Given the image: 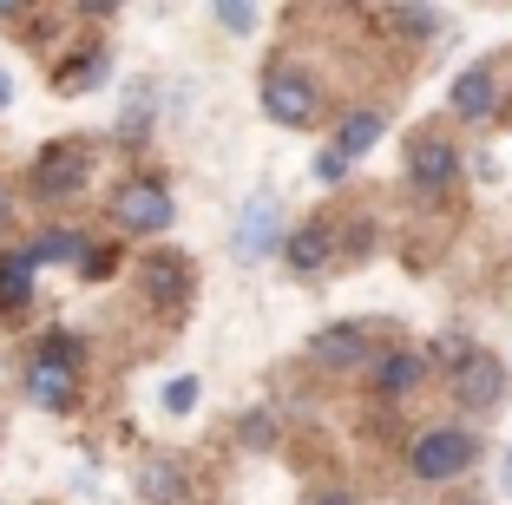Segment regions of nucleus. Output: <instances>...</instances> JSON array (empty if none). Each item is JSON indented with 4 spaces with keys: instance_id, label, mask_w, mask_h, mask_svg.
Instances as JSON below:
<instances>
[{
    "instance_id": "1",
    "label": "nucleus",
    "mask_w": 512,
    "mask_h": 505,
    "mask_svg": "<svg viewBox=\"0 0 512 505\" xmlns=\"http://www.w3.org/2000/svg\"><path fill=\"white\" fill-rule=\"evenodd\" d=\"M486 440L480 427H460V420H427L414 440H407V479L414 486H460V479L480 466Z\"/></svg>"
},
{
    "instance_id": "2",
    "label": "nucleus",
    "mask_w": 512,
    "mask_h": 505,
    "mask_svg": "<svg viewBox=\"0 0 512 505\" xmlns=\"http://www.w3.org/2000/svg\"><path fill=\"white\" fill-rule=\"evenodd\" d=\"M106 217L119 237H165L171 223H178V197H171L165 178H151V171H132V178L112 184L106 197Z\"/></svg>"
},
{
    "instance_id": "3",
    "label": "nucleus",
    "mask_w": 512,
    "mask_h": 505,
    "mask_svg": "<svg viewBox=\"0 0 512 505\" xmlns=\"http://www.w3.org/2000/svg\"><path fill=\"white\" fill-rule=\"evenodd\" d=\"M256 99H263L270 125H283V132H309V125H322V79L302 73L296 60H270V66H263V73H256Z\"/></svg>"
},
{
    "instance_id": "4",
    "label": "nucleus",
    "mask_w": 512,
    "mask_h": 505,
    "mask_svg": "<svg viewBox=\"0 0 512 505\" xmlns=\"http://www.w3.org/2000/svg\"><path fill=\"white\" fill-rule=\"evenodd\" d=\"M92 171H99V145H92V138H60V145H46L40 158H33L27 191L40 197L46 210H60L92 184Z\"/></svg>"
},
{
    "instance_id": "5",
    "label": "nucleus",
    "mask_w": 512,
    "mask_h": 505,
    "mask_svg": "<svg viewBox=\"0 0 512 505\" xmlns=\"http://www.w3.org/2000/svg\"><path fill=\"white\" fill-rule=\"evenodd\" d=\"M401 164H407V191L414 197H447L460 184V171H467V151H460V138L421 125V132H407Z\"/></svg>"
},
{
    "instance_id": "6",
    "label": "nucleus",
    "mask_w": 512,
    "mask_h": 505,
    "mask_svg": "<svg viewBox=\"0 0 512 505\" xmlns=\"http://www.w3.org/2000/svg\"><path fill=\"white\" fill-rule=\"evenodd\" d=\"M506 60L512 53H486V60H473L467 73L447 86V112L460 125H486L506 112Z\"/></svg>"
},
{
    "instance_id": "7",
    "label": "nucleus",
    "mask_w": 512,
    "mask_h": 505,
    "mask_svg": "<svg viewBox=\"0 0 512 505\" xmlns=\"http://www.w3.org/2000/svg\"><path fill=\"white\" fill-rule=\"evenodd\" d=\"M440 381H447V401L460 407V414H493V407L506 401V387H512V368L493 348H473V355L453 374H440Z\"/></svg>"
},
{
    "instance_id": "8",
    "label": "nucleus",
    "mask_w": 512,
    "mask_h": 505,
    "mask_svg": "<svg viewBox=\"0 0 512 505\" xmlns=\"http://www.w3.org/2000/svg\"><path fill=\"white\" fill-rule=\"evenodd\" d=\"M375 355L381 348H375V328L368 322H329V328L309 335V348H302V361L322 368V374H368Z\"/></svg>"
},
{
    "instance_id": "9",
    "label": "nucleus",
    "mask_w": 512,
    "mask_h": 505,
    "mask_svg": "<svg viewBox=\"0 0 512 505\" xmlns=\"http://www.w3.org/2000/svg\"><path fill=\"white\" fill-rule=\"evenodd\" d=\"M20 394L40 414H73L79 407V361H60V355H40L33 348L27 368H20Z\"/></svg>"
},
{
    "instance_id": "10",
    "label": "nucleus",
    "mask_w": 512,
    "mask_h": 505,
    "mask_svg": "<svg viewBox=\"0 0 512 505\" xmlns=\"http://www.w3.org/2000/svg\"><path fill=\"white\" fill-rule=\"evenodd\" d=\"M276 243H283V197L256 191L250 204H243L237 230H230V256L250 269V263H263V256H276Z\"/></svg>"
},
{
    "instance_id": "11",
    "label": "nucleus",
    "mask_w": 512,
    "mask_h": 505,
    "mask_svg": "<svg viewBox=\"0 0 512 505\" xmlns=\"http://www.w3.org/2000/svg\"><path fill=\"white\" fill-rule=\"evenodd\" d=\"M283 263L296 269V276H329L335 263H342V237H335V217H309L296 223L283 237Z\"/></svg>"
},
{
    "instance_id": "12",
    "label": "nucleus",
    "mask_w": 512,
    "mask_h": 505,
    "mask_svg": "<svg viewBox=\"0 0 512 505\" xmlns=\"http://www.w3.org/2000/svg\"><path fill=\"white\" fill-rule=\"evenodd\" d=\"M138 283H145V302L158 315H184L191 309V289H197L191 256H145L138 263Z\"/></svg>"
},
{
    "instance_id": "13",
    "label": "nucleus",
    "mask_w": 512,
    "mask_h": 505,
    "mask_svg": "<svg viewBox=\"0 0 512 505\" xmlns=\"http://www.w3.org/2000/svg\"><path fill=\"white\" fill-rule=\"evenodd\" d=\"M427 374H434L427 348H381L375 368H368V387H375L381 401H414L427 387Z\"/></svg>"
},
{
    "instance_id": "14",
    "label": "nucleus",
    "mask_w": 512,
    "mask_h": 505,
    "mask_svg": "<svg viewBox=\"0 0 512 505\" xmlns=\"http://www.w3.org/2000/svg\"><path fill=\"white\" fill-rule=\"evenodd\" d=\"M138 505H191V460L184 453H145V466H138Z\"/></svg>"
},
{
    "instance_id": "15",
    "label": "nucleus",
    "mask_w": 512,
    "mask_h": 505,
    "mask_svg": "<svg viewBox=\"0 0 512 505\" xmlns=\"http://www.w3.org/2000/svg\"><path fill=\"white\" fill-rule=\"evenodd\" d=\"M381 132H388V112H381V105H348L342 119H335L329 145H342L348 158H368V151L381 145Z\"/></svg>"
},
{
    "instance_id": "16",
    "label": "nucleus",
    "mask_w": 512,
    "mask_h": 505,
    "mask_svg": "<svg viewBox=\"0 0 512 505\" xmlns=\"http://www.w3.org/2000/svg\"><path fill=\"white\" fill-rule=\"evenodd\" d=\"M33 283H40V256L33 250H7L0 256V315L33 309Z\"/></svg>"
},
{
    "instance_id": "17",
    "label": "nucleus",
    "mask_w": 512,
    "mask_h": 505,
    "mask_svg": "<svg viewBox=\"0 0 512 505\" xmlns=\"http://www.w3.org/2000/svg\"><path fill=\"white\" fill-rule=\"evenodd\" d=\"M106 79H112V53H106V46H86L73 66L53 73V92H60V99H79V92H99Z\"/></svg>"
},
{
    "instance_id": "18",
    "label": "nucleus",
    "mask_w": 512,
    "mask_h": 505,
    "mask_svg": "<svg viewBox=\"0 0 512 505\" xmlns=\"http://www.w3.org/2000/svg\"><path fill=\"white\" fill-rule=\"evenodd\" d=\"M33 256H40V263H86V230H46V237H33L27 243Z\"/></svg>"
},
{
    "instance_id": "19",
    "label": "nucleus",
    "mask_w": 512,
    "mask_h": 505,
    "mask_svg": "<svg viewBox=\"0 0 512 505\" xmlns=\"http://www.w3.org/2000/svg\"><path fill=\"white\" fill-rule=\"evenodd\" d=\"M211 14H217V27L237 33V40H250V33L263 27V7H256V0H211Z\"/></svg>"
},
{
    "instance_id": "20",
    "label": "nucleus",
    "mask_w": 512,
    "mask_h": 505,
    "mask_svg": "<svg viewBox=\"0 0 512 505\" xmlns=\"http://www.w3.org/2000/svg\"><path fill=\"white\" fill-rule=\"evenodd\" d=\"M388 20H394V33H407V40H434V33H440V14L421 7V0H401Z\"/></svg>"
},
{
    "instance_id": "21",
    "label": "nucleus",
    "mask_w": 512,
    "mask_h": 505,
    "mask_svg": "<svg viewBox=\"0 0 512 505\" xmlns=\"http://www.w3.org/2000/svg\"><path fill=\"white\" fill-rule=\"evenodd\" d=\"M473 348H480V342H473V335H460V328H447V335H440V342L427 348V361H434V374H453V368H460V361L473 355Z\"/></svg>"
},
{
    "instance_id": "22",
    "label": "nucleus",
    "mask_w": 512,
    "mask_h": 505,
    "mask_svg": "<svg viewBox=\"0 0 512 505\" xmlns=\"http://www.w3.org/2000/svg\"><path fill=\"white\" fill-rule=\"evenodd\" d=\"M276 427H283V420H276L270 407H256V414H243V433H237V440L263 453V446H276Z\"/></svg>"
},
{
    "instance_id": "23",
    "label": "nucleus",
    "mask_w": 512,
    "mask_h": 505,
    "mask_svg": "<svg viewBox=\"0 0 512 505\" xmlns=\"http://www.w3.org/2000/svg\"><path fill=\"white\" fill-rule=\"evenodd\" d=\"M158 407H165V414H191L197 407V374H171L165 394H158Z\"/></svg>"
},
{
    "instance_id": "24",
    "label": "nucleus",
    "mask_w": 512,
    "mask_h": 505,
    "mask_svg": "<svg viewBox=\"0 0 512 505\" xmlns=\"http://www.w3.org/2000/svg\"><path fill=\"white\" fill-rule=\"evenodd\" d=\"M348 171H355V158H348L342 145H322L316 151V184H342Z\"/></svg>"
},
{
    "instance_id": "25",
    "label": "nucleus",
    "mask_w": 512,
    "mask_h": 505,
    "mask_svg": "<svg viewBox=\"0 0 512 505\" xmlns=\"http://www.w3.org/2000/svg\"><path fill=\"white\" fill-rule=\"evenodd\" d=\"M302 505H362V499H355L348 486H335V479H322V486H309V499H302Z\"/></svg>"
},
{
    "instance_id": "26",
    "label": "nucleus",
    "mask_w": 512,
    "mask_h": 505,
    "mask_svg": "<svg viewBox=\"0 0 512 505\" xmlns=\"http://www.w3.org/2000/svg\"><path fill=\"white\" fill-rule=\"evenodd\" d=\"M119 7H125V0H79V14H86V20H112Z\"/></svg>"
},
{
    "instance_id": "27",
    "label": "nucleus",
    "mask_w": 512,
    "mask_h": 505,
    "mask_svg": "<svg viewBox=\"0 0 512 505\" xmlns=\"http://www.w3.org/2000/svg\"><path fill=\"white\" fill-rule=\"evenodd\" d=\"M493 486H499V499L512 505V446H506V453H499V479H493Z\"/></svg>"
},
{
    "instance_id": "28",
    "label": "nucleus",
    "mask_w": 512,
    "mask_h": 505,
    "mask_svg": "<svg viewBox=\"0 0 512 505\" xmlns=\"http://www.w3.org/2000/svg\"><path fill=\"white\" fill-rule=\"evenodd\" d=\"M27 14V0H0V20H20Z\"/></svg>"
},
{
    "instance_id": "29",
    "label": "nucleus",
    "mask_w": 512,
    "mask_h": 505,
    "mask_svg": "<svg viewBox=\"0 0 512 505\" xmlns=\"http://www.w3.org/2000/svg\"><path fill=\"white\" fill-rule=\"evenodd\" d=\"M7 105H14V79L0 73V112H7Z\"/></svg>"
},
{
    "instance_id": "30",
    "label": "nucleus",
    "mask_w": 512,
    "mask_h": 505,
    "mask_svg": "<svg viewBox=\"0 0 512 505\" xmlns=\"http://www.w3.org/2000/svg\"><path fill=\"white\" fill-rule=\"evenodd\" d=\"M348 7H362V0H348Z\"/></svg>"
}]
</instances>
